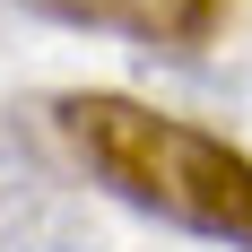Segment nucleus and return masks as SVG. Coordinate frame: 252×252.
Listing matches in <instances>:
<instances>
[{
    "label": "nucleus",
    "instance_id": "obj_1",
    "mask_svg": "<svg viewBox=\"0 0 252 252\" xmlns=\"http://www.w3.org/2000/svg\"><path fill=\"white\" fill-rule=\"evenodd\" d=\"M44 113H52V130H61L70 165L87 183H104L122 209L252 252V148H235V139H218V130H200V122H183L165 104L113 96V87H70V96H52Z\"/></svg>",
    "mask_w": 252,
    "mask_h": 252
},
{
    "label": "nucleus",
    "instance_id": "obj_2",
    "mask_svg": "<svg viewBox=\"0 0 252 252\" xmlns=\"http://www.w3.org/2000/svg\"><path fill=\"white\" fill-rule=\"evenodd\" d=\"M18 9L87 26V35H130L148 52H200L226 26V0H18Z\"/></svg>",
    "mask_w": 252,
    "mask_h": 252
},
{
    "label": "nucleus",
    "instance_id": "obj_3",
    "mask_svg": "<svg viewBox=\"0 0 252 252\" xmlns=\"http://www.w3.org/2000/svg\"><path fill=\"white\" fill-rule=\"evenodd\" d=\"M0 252H96L87 218H78L52 174H35V157L0 130Z\"/></svg>",
    "mask_w": 252,
    "mask_h": 252
},
{
    "label": "nucleus",
    "instance_id": "obj_4",
    "mask_svg": "<svg viewBox=\"0 0 252 252\" xmlns=\"http://www.w3.org/2000/svg\"><path fill=\"white\" fill-rule=\"evenodd\" d=\"M209 96L226 104V113H235V130L252 139V70H218V78H209Z\"/></svg>",
    "mask_w": 252,
    "mask_h": 252
}]
</instances>
